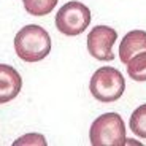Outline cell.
<instances>
[{
    "label": "cell",
    "mask_w": 146,
    "mask_h": 146,
    "mask_svg": "<svg viewBox=\"0 0 146 146\" xmlns=\"http://www.w3.org/2000/svg\"><path fill=\"white\" fill-rule=\"evenodd\" d=\"M15 146H19V145H41V146H46V140H44L43 135L40 133H29V135H24L21 138H18L15 143Z\"/></svg>",
    "instance_id": "8fae6325"
},
{
    "label": "cell",
    "mask_w": 146,
    "mask_h": 146,
    "mask_svg": "<svg viewBox=\"0 0 146 146\" xmlns=\"http://www.w3.org/2000/svg\"><path fill=\"white\" fill-rule=\"evenodd\" d=\"M127 75L133 81H146V51L138 52L127 62Z\"/></svg>",
    "instance_id": "ba28073f"
},
{
    "label": "cell",
    "mask_w": 146,
    "mask_h": 146,
    "mask_svg": "<svg viewBox=\"0 0 146 146\" xmlns=\"http://www.w3.org/2000/svg\"><path fill=\"white\" fill-rule=\"evenodd\" d=\"M22 88V78L11 65L0 64V105L18 97Z\"/></svg>",
    "instance_id": "8992f818"
},
{
    "label": "cell",
    "mask_w": 146,
    "mask_h": 146,
    "mask_svg": "<svg viewBox=\"0 0 146 146\" xmlns=\"http://www.w3.org/2000/svg\"><path fill=\"white\" fill-rule=\"evenodd\" d=\"M92 146H122L125 145V125L117 113H105L92 122L89 129Z\"/></svg>",
    "instance_id": "3957f363"
},
{
    "label": "cell",
    "mask_w": 146,
    "mask_h": 146,
    "mask_svg": "<svg viewBox=\"0 0 146 146\" xmlns=\"http://www.w3.org/2000/svg\"><path fill=\"white\" fill-rule=\"evenodd\" d=\"M130 130L140 138H146V103L140 105L130 116Z\"/></svg>",
    "instance_id": "30bf717a"
},
{
    "label": "cell",
    "mask_w": 146,
    "mask_h": 146,
    "mask_svg": "<svg viewBox=\"0 0 146 146\" xmlns=\"http://www.w3.org/2000/svg\"><path fill=\"white\" fill-rule=\"evenodd\" d=\"M89 91L95 100L102 103H113L124 94L125 80L122 73L114 67H100L92 75Z\"/></svg>",
    "instance_id": "7a4b0ae2"
},
{
    "label": "cell",
    "mask_w": 146,
    "mask_h": 146,
    "mask_svg": "<svg viewBox=\"0 0 146 146\" xmlns=\"http://www.w3.org/2000/svg\"><path fill=\"white\" fill-rule=\"evenodd\" d=\"M59 0H22L24 8L32 16H44L49 15L56 8Z\"/></svg>",
    "instance_id": "9c48e42d"
},
{
    "label": "cell",
    "mask_w": 146,
    "mask_h": 146,
    "mask_svg": "<svg viewBox=\"0 0 146 146\" xmlns=\"http://www.w3.org/2000/svg\"><path fill=\"white\" fill-rule=\"evenodd\" d=\"M15 51L24 62L43 60L51 52V36L41 26L29 24L16 33Z\"/></svg>",
    "instance_id": "6da1fadb"
},
{
    "label": "cell",
    "mask_w": 146,
    "mask_h": 146,
    "mask_svg": "<svg viewBox=\"0 0 146 146\" xmlns=\"http://www.w3.org/2000/svg\"><path fill=\"white\" fill-rule=\"evenodd\" d=\"M117 40V32L113 27L97 26L88 35V51L97 60L110 62L114 59L113 46Z\"/></svg>",
    "instance_id": "5b68a950"
},
{
    "label": "cell",
    "mask_w": 146,
    "mask_h": 146,
    "mask_svg": "<svg viewBox=\"0 0 146 146\" xmlns=\"http://www.w3.org/2000/svg\"><path fill=\"white\" fill-rule=\"evenodd\" d=\"M143 51H146V32L145 30H130L129 33H125L121 41L119 59L122 60V64L127 65V62L133 56Z\"/></svg>",
    "instance_id": "52a82bcc"
},
{
    "label": "cell",
    "mask_w": 146,
    "mask_h": 146,
    "mask_svg": "<svg viewBox=\"0 0 146 146\" xmlns=\"http://www.w3.org/2000/svg\"><path fill=\"white\" fill-rule=\"evenodd\" d=\"M91 19V10L84 3L73 0L59 8L56 15V27L67 36H76L89 27Z\"/></svg>",
    "instance_id": "277c9868"
}]
</instances>
